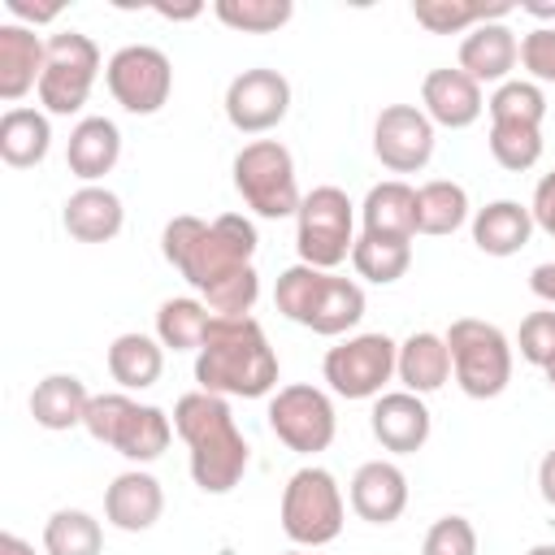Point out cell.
<instances>
[{
    "instance_id": "d590c367",
    "label": "cell",
    "mask_w": 555,
    "mask_h": 555,
    "mask_svg": "<svg viewBox=\"0 0 555 555\" xmlns=\"http://www.w3.org/2000/svg\"><path fill=\"white\" fill-rule=\"evenodd\" d=\"M212 13L230 26V30H247V35H269L278 26L291 22L295 4L291 0H217Z\"/></svg>"
},
{
    "instance_id": "9a60e30c",
    "label": "cell",
    "mask_w": 555,
    "mask_h": 555,
    "mask_svg": "<svg viewBox=\"0 0 555 555\" xmlns=\"http://www.w3.org/2000/svg\"><path fill=\"white\" fill-rule=\"evenodd\" d=\"M291 113V82L278 69H243L225 87V117L238 134H264Z\"/></svg>"
},
{
    "instance_id": "83f0119b",
    "label": "cell",
    "mask_w": 555,
    "mask_h": 555,
    "mask_svg": "<svg viewBox=\"0 0 555 555\" xmlns=\"http://www.w3.org/2000/svg\"><path fill=\"white\" fill-rule=\"evenodd\" d=\"M48 147H52L48 113L17 104V108H9V113L0 117V156H4V165L30 169V165H39V160L48 156Z\"/></svg>"
},
{
    "instance_id": "ba28073f",
    "label": "cell",
    "mask_w": 555,
    "mask_h": 555,
    "mask_svg": "<svg viewBox=\"0 0 555 555\" xmlns=\"http://www.w3.org/2000/svg\"><path fill=\"white\" fill-rule=\"evenodd\" d=\"M295 247L299 264L338 269L356 247V212L343 186H312L295 212Z\"/></svg>"
},
{
    "instance_id": "ee69618b",
    "label": "cell",
    "mask_w": 555,
    "mask_h": 555,
    "mask_svg": "<svg viewBox=\"0 0 555 555\" xmlns=\"http://www.w3.org/2000/svg\"><path fill=\"white\" fill-rule=\"evenodd\" d=\"M538 490H542V499L555 507V447L542 455V464H538Z\"/></svg>"
},
{
    "instance_id": "ab89813d",
    "label": "cell",
    "mask_w": 555,
    "mask_h": 555,
    "mask_svg": "<svg viewBox=\"0 0 555 555\" xmlns=\"http://www.w3.org/2000/svg\"><path fill=\"white\" fill-rule=\"evenodd\" d=\"M520 65L529 69V78L555 82V30L551 26H533L520 39Z\"/></svg>"
},
{
    "instance_id": "8d00e7d4",
    "label": "cell",
    "mask_w": 555,
    "mask_h": 555,
    "mask_svg": "<svg viewBox=\"0 0 555 555\" xmlns=\"http://www.w3.org/2000/svg\"><path fill=\"white\" fill-rule=\"evenodd\" d=\"M490 156L503 169L525 173L542 156V130H533V126H494L490 121Z\"/></svg>"
},
{
    "instance_id": "d6a6232c",
    "label": "cell",
    "mask_w": 555,
    "mask_h": 555,
    "mask_svg": "<svg viewBox=\"0 0 555 555\" xmlns=\"http://www.w3.org/2000/svg\"><path fill=\"white\" fill-rule=\"evenodd\" d=\"M507 13H512V4H468V0H416L412 4V17L434 35L473 30L481 22H503Z\"/></svg>"
},
{
    "instance_id": "7bdbcfd3",
    "label": "cell",
    "mask_w": 555,
    "mask_h": 555,
    "mask_svg": "<svg viewBox=\"0 0 555 555\" xmlns=\"http://www.w3.org/2000/svg\"><path fill=\"white\" fill-rule=\"evenodd\" d=\"M529 291H533L542 304L555 308V260H546V264H538V269L529 273Z\"/></svg>"
},
{
    "instance_id": "7c38bea8",
    "label": "cell",
    "mask_w": 555,
    "mask_h": 555,
    "mask_svg": "<svg viewBox=\"0 0 555 555\" xmlns=\"http://www.w3.org/2000/svg\"><path fill=\"white\" fill-rule=\"evenodd\" d=\"M399 364V343L386 334H356L338 347L325 351L321 373L334 395L343 399H377L382 386L395 377Z\"/></svg>"
},
{
    "instance_id": "ac0fdd59",
    "label": "cell",
    "mask_w": 555,
    "mask_h": 555,
    "mask_svg": "<svg viewBox=\"0 0 555 555\" xmlns=\"http://www.w3.org/2000/svg\"><path fill=\"white\" fill-rule=\"evenodd\" d=\"M43 61H48V39H39L22 22H4L0 26V100L17 108V100L30 87L39 91Z\"/></svg>"
},
{
    "instance_id": "e575fe53",
    "label": "cell",
    "mask_w": 555,
    "mask_h": 555,
    "mask_svg": "<svg viewBox=\"0 0 555 555\" xmlns=\"http://www.w3.org/2000/svg\"><path fill=\"white\" fill-rule=\"evenodd\" d=\"M486 108H490V121L494 126H533V130H542L546 95H542L538 82L507 78L503 87H494V95L486 100Z\"/></svg>"
},
{
    "instance_id": "c3c4849f",
    "label": "cell",
    "mask_w": 555,
    "mask_h": 555,
    "mask_svg": "<svg viewBox=\"0 0 555 555\" xmlns=\"http://www.w3.org/2000/svg\"><path fill=\"white\" fill-rule=\"evenodd\" d=\"M525 555H555V542H542V546H533V551H525Z\"/></svg>"
},
{
    "instance_id": "2e32d148",
    "label": "cell",
    "mask_w": 555,
    "mask_h": 555,
    "mask_svg": "<svg viewBox=\"0 0 555 555\" xmlns=\"http://www.w3.org/2000/svg\"><path fill=\"white\" fill-rule=\"evenodd\" d=\"M369 425H373V438H377L386 451L412 455V451H421V447L429 442L434 416H429V408H425L421 395H412V390H390V395H377Z\"/></svg>"
},
{
    "instance_id": "b9f144b4",
    "label": "cell",
    "mask_w": 555,
    "mask_h": 555,
    "mask_svg": "<svg viewBox=\"0 0 555 555\" xmlns=\"http://www.w3.org/2000/svg\"><path fill=\"white\" fill-rule=\"evenodd\" d=\"M4 9H9L17 22H30V26L56 22V13H61V4H30V0H4Z\"/></svg>"
},
{
    "instance_id": "f6af8a7d",
    "label": "cell",
    "mask_w": 555,
    "mask_h": 555,
    "mask_svg": "<svg viewBox=\"0 0 555 555\" xmlns=\"http://www.w3.org/2000/svg\"><path fill=\"white\" fill-rule=\"evenodd\" d=\"M156 13L169 17V22H191V17L204 13V4H182V9H173V4H156Z\"/></svg>"
},
{
    "instance_id": "f1b7e54d",
    "label": "cell",
    "mask_w": 555,
    "mask_h": 555,
    "mask_svg": "<svg viewBox=\"0 0 555 555\" xmlns=\"http://www.w3.org/2000/svg\"><path fill=\"white\" fill-rule=\"evenodd\" d=\"M165 369V347L160 338L147 334H117L108 347V373L121 390H147L160 382Z\"/></svg>"
},
{
    "instance_id": "7402d4cb",
    "label": "cell",
    "mask_w": 555,
    "mask_h": 555,
    "mask_svg": "<svg viewBox=\"0 0 555 555\" xmlns=\"http://www.w3.org/2000/svg\"><path fill=\"white\" fill-rule=\"evenodd\" d=\"M121 156V130L108 117H82L69 130L65 143V165L74 178H82L87 186H95V178H104Z\"/></svg>"
},
{
    "instance_id": "4316f807",
    "label": "cell",
    "mask_w": 555,
    "mask_h": 555,
    "mask_svg": "<svg viewBox=\"0 0 555 555\" xmlns=\"http://www.w3.org/2000/svg\"><path fill=\"white\" fill-rule=\"evenodd\" d=\"M87 403H91V395H87L82 377H74V373H48L30 390V416L43 429H74V425H82L87 421Z\"/></svg>"
},
{
    "instance_id": "d6986e66",
    "label": "cell",
    "mask_w": 555,
    "mask_h": 555,
    "mask_svg": "<svg viewBox=\"0 0 555 555\" xmlns=\"http://www.w3.org/2000/svg\"><path fill=\"white\" fill-rule=\"evenodd\" d=\"M408 507V477L390 460H369L351 477V512L369 525H390Z\"/></svg>"
},
{
    "instance_id": "4fadbf2b",
    "label": "cell",
    "mask_w": 555,
    "mask_h": 555,
    "mask_svg": "<svg viewBox=\"0 0 555 555\" xmlns=\"http://www.w3.org/2000/svg\"><path fill=\"white\" fill-rule=\"evenodd\" d=\"M269 429L278 434V442H286L291 451L299 455H317L334 442L338 434V416H334V403L321 386H308V382H295V386H282L273 399H269Z\"/></svg>"
},
{
    "instance_id": "8992f818",
    "label": "cell",
    "mask_w": 555,
    "mask_h": 555,
    "mask_svg": "<svg viewBox=\"0 0 555 555\" xmlns=\"http://www.w3.org/2000/svg\"><path fill=\"white\" fill-rule=\"evenodd\" d=\"M451 347V373L468 399H494L512 382V343L499 325L460 317L442 334Z\"/></svg>"
},
{
    "instance_id": "9c48e42d",
    "label": "cell",
    "mask_w": 555,
    "mask_h": 555,
    "mask_svg": "<svg viewBox=\"0 0 555 555\" xmlns=\"http://www.w3.org/2000/svg\"><path fill=\"white\" fill-rule=\"evenodd\" d=\"M343 490L338 481L308 464L299 468L286 490H282V533L295 542V546H325L343 533Z\"/></svg>"
},
{
    "instance_id": "60d3db41",
    "label": "cell",
    "mask_w": 555,
    "mask_h": 555,
    "mask_svg": "<svg viewBox=\"0 0 555 555\" xmlns=\"http://www.w3.org/2000/svg\"><path fill=\"white\" fill-rule=\"evenodd\" d=\"M529 212H533V225H538L542 234H551V238H555V169L538 178V186H533V204H529Z\"/></svg>"
},
{
    "instance_id": "836d02e7",
    "label": "cell",
    "mask_w": 555,
    "mask_h": 555,
    "mask_svg": "<svg viewBox=\"0 0 555 555\" xmlns=\"http://www.w3.org/2000/svg\"><path fill=\"white\" fill-rule=\"evenodd\" d=\"M351 264L360 278L377 282V286H390L408 273L412 264V243L408 238H377V234H360L356 247H351Z\"/></svg>"
},
{
    "instance_id": "3957f363",
    "label": "cell",
    "mask_w": 555,
    "mask_h": 555,
    "mask_svg": "<svg viewBox=\"0 0 555 555\" xmlns=\"http://www.w3.org/2000/svg\"><path fill=\"white\" fill-rule=\"evenodd\" d=\"M173 429L191 451V481L204 494H230L251 460L247 438L234 425V412L221 395L191 390L173 403Z\"/></svg>"
},
{
    "instance_id": "5b68a950",
    "label": "cell",
    "mask_w": 555,
    "mask_h": 555,
    "mask_svg": "<svg viewBox=\"0 0 555 555\" xmlns=\"http://www.w3.org/2000/svg\"><path fill=\"white\" fill-rule=\"evenodd\" d=\"M82 429L95 442L113 447L117 455H126L134 464L160 460L165 447H169V438L178 434L173 429V416H165L152 403H134L130 395H91Z\"/></svg>"
},
{
    "instance_id": "ffe728a7",
    "label": "cell",
    "mask_w": 555,
    "mask_h": 555,
    "mask_svg": "<svg viewBox=\"0 0 555 555\" xmlns=\"http://www.w3.org/2000/svg\"><path fill=\"white\" fill-rule=\"evenodd\" d=\"M160 512H165V490H160V481L152 473L130 468V473L113 477V486L104 490V520L113 529H121V533L152 529L160 520Z\"/></svg>"
},
{
    "instance_id": "7a4b0ae2",
    "label": "cell",
    "mask_w": 555,
    "mask_h": 555,
    "mask_svg": "<svg viewBox=\"0 0 555 555\" xmlns=\"http://www.w3.org/2000/svg\"><path fill=\"white\" fill-rule=\"evenodd\" d=\"M195 382L221 399H260L278 386V356L256 317H212L195 351Z\"/></svg>"
},
{
    "instance_id": "484cf974",
    "label": "cell",
    "mask_w": 555,
    "mask_h": 555,
    "mask_svg": "<svg viewBox=\"0 0 555 555\" xmlns=\"http://www.w3.org/2000/svg\"><path fill=\"white\" fill-rule=\"evenodd\" d=\"M533 234V212L516 199H494L473 217V243L486 256H516Z\"/></svg>"
},
{
    "instance_id": "d4e9b609",
    "label": "cell",
    "mask_w": 555,
    "mask_h": 555,
    "mask_svg": "<svg viewBox=\"0 0 555 555\" xmlns=\"http://www.w3.org/2000/svg\"><path fill=\"white\" fill-rule=\"evenodd\" d=\"M360 217H364V234L412 243V234H416V191L399 178L377 182V186H369V195L360 204Z\"/></svg>"
},
{
    "instance_id": "4dcf8cb0",
    "label": "cell",
    "mask_w": 555,
    "mask_h": 555,
    "mask_svg": "<svg viewBox=\"0 0 555 555\" xmlns=\"http://www.w3.org/2000/svg\"><path fill=\"white\" fill-rule=\"evenodd\" d=\"M43 551L48 555H100L104 551V529L91 512L61 507L43 525Z\"/></svg>"
},
{
    "instance_id": "30bf717a",
    "label": "cell",
    "mask_w": 555,
    "mask_h": 555,
    "mask_svg": "<svg viewBox=\"0 0 555 555\" xmlns=\"http://www.w3.org/2000/svg\"><path fill=\"white\" fill-rule=\"evenodd\" d=\"M100 74V48L82 30H56L48 35V61L39 78V104L52 117H69L87 104Z\"/></svg>"
},
{
    "instance_id": "f35d334b",
    "label": "cell",
    "mask_w": 555,
    "mask_h": 555,
    "mask_svg": "<svg viewBox=\"0 0 555 555\" xmlns=\"http://www.w3.org/2000/svg\"><path fill=\"white\" fill-rule=\"evenodd\" d=\"M421 555H477V529L464 516H442L429 525Z\"/></svg>"
},
{
    "instance_id": "603a6c76",
    "label": "cell",
    "mask_w": 555,
    "mask_h": 555,
    "mask_svg": "<svg viewBox=\"0 0 555 555\" xmlns=\"http://www.w3.org/2000/svg\"><path fill=\"white\" fill-rule=\"evenodd\" d=\"M395 377L403 382V390L412 395H434L447 386L451 377V347L442 334H429V330H416L399 343V364H395Z\"/></svg>"
},
{
    "instance_id": "5bb4252c",
    "label": "cell",
    "mask_w": 555,
    "mask_h": 555,
    "mask_svg": "<svg viewBox=\"0 0 555 555\" xmlns=\"http://www.w3.org/2000/svg\"><path fill=\"white\" fill-rule=\"evenodd\" d=\"M373 156L390 173H416L434 156V121L416 104H386L373 121Z\"/></svg>"
},
{
    "instance_id": "f907efd6",
    "label": "cell",
    "mask_w": 555,
    "mask_h": 555,
    "mask_svg": "<svg viewBox=\"0 0 555 555\" xmlns=\"http://www.w3.org/2000/svg\"><path fill=\"white\" fill-rule=\"evenodd\" d=\"M282 555H304V551H282Z\"/></svg>"
},
{
    "instance_id": "1f68e13d",
    "label": "cell",
    "mask_w": 555,
    "mask_h": 555,
    "mask_svg": "<svg viewBox=\"0 0 555 555\" xmlns=\"http://www.w3.org/2000/svg\"><path fill=\"white\" fill-rule=\"evenodd\" d=\"M208 321H212V312L204 299H165L156 312V338L169 351H199Z\"/></svg>"
},
{
    "instance_id": "8fae6325",
    "label": "cell",
    "mask_w": 555,
    "mask_h": 555,
    "mask_svg": "<svg viewBox=\"0 0 555 555\" xmlns=\"http://www.w3.org/2000/svg\"><path fill=\"white\" fill-rule=\"evenodd\" d=\"M104 82L113 91V100L134 113V117H152L165 108L169 91H173V65L160 48L152 43H126L108 56L104 65Z\"/></svg>"
},
{
    "instance_id": "6da1fadb",
    "label": "cell",
    "mask_w": 555,
    "mask_h": 555,
    "mask_svg": "<svg viewBox=\"0 0 555 555\" xmlns=\"http://www.w3.org/2000/svg\"><path fill=\"white\" fill-rule=\"evenodd\" d=\"M256 243V225L243 212H221L217 221L182 212L160 234L165 260L199 291L212 317H251L260 295V273L251 269Z\"/></svg>"
},
{
    "instance_id": "7dc6e473",
    "label": "cell",
    "mask_w": 555,
    "mask_h": 555,
    "mask_svg": "<svg viewBox=\"0 0 555 555\" xmlns=\"http://www.w3.org/2000/svg\"><path fill=\"white\" fill-rule=\"evenodd\" d=\"M525 13H533V17H555V4H525Z\"/></svg>"
},
{
    "instance_id": "52a82bcc",
    "label": "cell",
    "mask_w": 555,
    "mask_h": 555,
    "mask_svg": "<svg viewBox=\"0 0 555 555\" xmlns=\"http://www.w3.org/2000/svg\"><path fill=\"white\" fill-rule=\"evenodd\" d=\"M234 191L243 195V204L256 217H269V221L295 217L304 204L299 182H295V160L278 139H251L247 147H238Z\"/></svg>"
},
{
    "instance_id": "bcb514c9",
    "label": "cell",
    "mask_w": 555,
    "mask_h": 555,
    "mask_svg": "<svg viewBox=\"0 0 555 555\" xmlns=\"http://www.w3.org/2000/svg\"><path fill=\"white\" fill-rule=\"evenodd\" d=\"M0 555H35V546L17 533H0Z\"/></svg>"
},
{
    "instance_id": "e0dca14e",
    "label": "cell",
    "mask_w": 555,
    "mask_h": 555,
    "mask_svg": "<svg viewBox=\"0 0 555 555\" xmlns=\"http://www.w3.org/2000/svg\"><path fill=\"white\" fill-rule=\"evenodd\" d=\"M421 108L434 126H447V130H464L481 117L486 100H481V87L455 65V69H429L425 82H421Z\"/></svg>"
},
{
    "instance_id": "681fc988",
    "label": "cell",
    "mask_w": 555,
    "mask_h": 555,
    "mask_svg": "<svg viewBox=\"0 0 555 555\" xmlns=\"http://www.w3.org/2000/svg\"><path fill=\"white\" fill-rule=\"evenodd\" d=\"M546 382H551V390H555V360L546 364Z\"/></svg>"
},
{
    "instance_id": "74e56055",
    "label": "cell",
    "mask_w": 555,
    "mask_h": 555,
    "mask_svg": "<svg viewBox=\"0 0 555 555\" xmlns=\"http://www.w3.org/2000/svg\"><path fill=\"white\" fill-rule=\"evenodd\" d=\"M516 347L529 364L546 369L555 360V308H542V312H529L520 321V334H516Z\"/></svg>"
},
{
    "instance_id": "f546056e",
    "label": "cell",
    "mask_w": 555,
    "mask_h": 555,
    "mask_svg": "<svg viewBox=\"0 0 555 555\" xmlns=\"http://www.w3.org/2000/svg\"><path fill=\"white\" fill-rule=\"evenodd\" d=\"M468 221V191L451 178H434L416 186V234H455Z\"/></svg>"
},
{
    "instance_id": "44dd1931",
    "label": "cell",
    "mask_w": 555,
    "mask_h": 555,
    "mask_svg": "<svg viewBox=\"0 0 555 555\" xmlns=\"http://www.w3.org/2000/svg\"><path fill=\"white\" fill-rule=\"evenodd\" d=\"M520 61V39L503 22H481L464 35L460 43V69L481 87V82H507V74Z\"/></svg>"
},
{
    "instance_id": "cb8c5ba5",
    "label": "cell",
    "mask_w": 555,
    "mask_h": 555,
    "mask_svg": "<svg viewBox=\"0 0 555 555\" xmlns=\"http://www.w3.org/2000/svg\"><path fill=\"white\" fill-rule=\"evenodd\" d=\"M61 221H65V230H69L78 243H108V238L121 234L126 208H121V199H117L108 186H78V191L65 199Z\"/></svg>"
},
{
    "instance_id": "277c9868",
    "label": "cell",
    "mask_w": 555,
    "mask_h": 555,
    "mask_svg": "<svg viewBox=\"0 0 555 555\" xmlns=\"http://www.w3.org/2000/svg\"><path fill=\"white\" fill-rule=\"evenodd\" d=\"M273 304H278L282 317H291V321H299V325H308L312 334H325V338L347 334L364 317L360 282L325 273V269H312V264L282 269L278 286H273Z\"/></svg>"
}]
</instances>
